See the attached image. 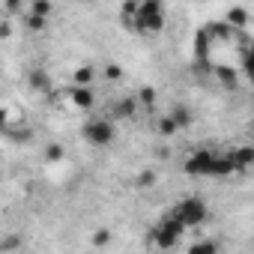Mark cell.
<instances>
[{
    "label": "cell",
    "instance_id": "5bb4252c",
    "mask_svg": "<svg viewBox=\"0 0 254 254\" xmlns=\"http://www.w3.org/2000/svg\"><path fill=\"white\" fill-rule=\"evenodd\" d=\"M24 21H27V30H30V33H42V30L48 27V18H45V15H36V12H27Z\"/></svg>",
    "mask_w": 254,
    "mask_h": 254
},
{
    "label": "cell",
    "instance_id": "603a6c76",
    "mask_svg": "<svg viewBox=\"0 0 254 254\" xmlns=\"http://www.w3.org/2000/svg\"><path fill=\"white\" fill-rule=\"evenodd\" d=\"M108 239H111V233H108V230H99V233L93 236V242H96V245H105Z\"/></svg>",
    "mask_w": 254,
    "mask_h": 254
},
{
    "label": "cell",
    "instance_id": "30bf717a",
    "mask_svg": "<svg viewBox=\"0 0 254 254\" xmlns=\"http://www.w3.org/2000/svg\"><path fill=\"white\" fill-rule=\"evenodd\" d=\"M224 21H227L230 27H236V30H242V27L248 24V12H245L242 6H230V9H227V15H224Z\"/></svg>",
    "mask_w": 254,
    "mask_h": 254
},
{
    "label": "cell",
    "instance_id": "6da1fadb",
    "mask_svg": "<svg viewBox=\"0 0 254 254\" xmlns=\"http://www.w3.org/2000/svg\"><path fill=\"white\" fill-rule=\"evenodd\" d=\"M138 33H159L165 27V6L162 0H138V9L132 15Z\"/></svg>",
    "mask_w": 254,
    "mask_h": 254
},
{
    "label": "cell",
    "instance_id": "ffe728a7",
    "mask_svg": "<svg viewBox=\"0 0 254 254\" xmlns=\"http://www.w3.org/2000/svg\"><path fill=\"white\" fill-rule=\"evenodd\" d=\"M105 75H108V81H120V78H123V69H120L117 63H108V66H105Z\"/></svg>",
    "mask_w": 254,
    "mask_h": 254
},
{
    "label": "cell",
    "instance_id": "8992f818",
    "mask_svg": "<svg viewBox=\"0 0 254 254\" xmlns=\"http://www.w3.org/2000/svg\"><path fill=\"white\" fill-rule=\"evenodd\" d=\"M69 99H72V105H75L78 111H90V108L96 105L93 87H84V84H72V87H69Z\"/></svg>",
    "mask_w": 254,
    "mask_h": 254
},
{
    "label": "cell",
    "instance_id": "44dd1931",
    "mask_svg": "<svg viewBox=\"0 0 254 254\" xmlns=\"http://www.w3.org/2000/svg\"><path fill=\"white\" fill-rule=\"evenodd\" d=\"M191 251H218V242H212V239H206V242H194Z\"/></svg>",
    "mask_w": 254,
    "mask_h": 254
},
{
    "label": "cell",
    "instance_id": "4fadbf2b",
    "mask_svg": "<svg viewBox=\"0 0 254 254\" xmlns=\"http://www.w3.org/2000/svg\"><path fill=\"white\" fill-rule=\"evenodd\" d=\"M180 132V123L174 120V114H165L162 120H159V135L162 138H171V135H177Z\"/></svg>",
    "mask_w": 254,
    "mask_h": 254
},
{
    "label": "cell",
    "instance_id": "7a4b0ae2",
    "mask_svg": "<svg viewBox=\"0 0 254 254\" xmlns=\"http://www.w3.org/2000/svg\"><path fill=\"white\" fill-rule=\"evenodd\" d=\"M81 135H84V141L93 144V147H108V144H114L117 129H114V120H108V117H90V120L84 123Z\"/></svg>",
    "mask_w": 254,
    "mask_h": 254
},
{
    "label": "cell",
    "instance_id": "d6986e66",
    "mask_svg": "<svg viewBox=\"0 0 254 254\" xmlns=\"http://www.w3.org/2000/svg\"><path fill=\"white\" fill-rule=\"evenodd\" d=\"M138 186H141V189H153V186H156V174H153V171L138 174Z\"/></svg>",
    "mask_w": 254,
    "mask_h": 254
},
{
    "label": "cell",
    "instance_id": "7c38bea8",
    "mask_svg": "<svg viewBox=\"0 0 254 254\" xmlns=\"http://www.w3.org/2000/svg\"><path fill=\"white\" fill-rule=\"evenodd\" d=\"M215 78L221 81L224 90H236V81H239V78H236L233 69H227V66H215Z\"/></svg>",
    "mask_w": 254,
    "mask_h": 254
},
{
    "label": "cell",
    "instance_id": "e0dca14e",
    "mask_svg": "<svg viewBox=\"0 0 254 254\" xmlns=\"http://www.w3.org/2000/svg\"><path fill=\"white\" fill-rule=\"evenodd\" d=\"M242 69H245V75H248V81L254 84V48H248V51L242 54Z\"/></svg>",
    "mask_w": 254,
    "mask_h": 254
},
{
    "label": "cell",
    "instance_id": "7402d4cb",
    "mask_svg": "<svg viewBox=\"0 0 254 254\" xmlns=\"http://www.w3.org/2000/svg\"><path fill=\"white\" fill-rule=\"evenodd\" d=\"M138 99H141V102H144V105H153V99H156V93H153V90H150V87H144V90H141V93H138Z\"/></svg>",
    "mask_w": 254,
    "mask_h": 254
},
{
    "label": "cell",
    "instance_id": "277c9868",
    "mask_svg": "<svg viewBox=\"0 0 254 254\" xmlns=\"http://www.w3.org/2000/svg\"><path fill=\"white\" fill-rule=\"evenodd\" d=\"M174 212L183 218L186 227H200V224L209 218V206H206L200 197H183V200L174 206Z\"/></svg>",
    "mask_w": 254,
    "mask_h": 254
},
{
    "label": "cell",
    "instance_id": "3957f363",
    "mask_svg": "<svg viewBox=\"0 0 254 254\" xmlns=\"http://www.w3.org/2000/svg\"><path fill=\"white\" fill-rule=\"evenodd\" d=\"M186 230H189V227H186L183 218L174 212V215H168V218L159 221V227L153 230V236H156V245H159V248H177V242H180V236H183Z\"/></svg>",
    "mask_w": 254,
    "mask_h": 254
},
{
    "label": "cell",
    "instance_id": "484cf974",
    "mask_svg": "<svg viewBox=\"0 0 254 254\" xmlns=\"http://www.w3.org/2000/svg\"><path fill=\"white\" fill-rule=\"evenodd\" d=\"M84 3H96V0H84Z\"/></svg>",
    "mask_w": 254,
    "mask_h": 254
},
{
    "label": "cell",
    "instance_id": "9c48e42d",
    "mask_svg": "<svg viewBox=\"0 0 254 254\" xmlns=\"http://www.w3.org/2000/svg\"><path fill=\"white\" fill-rule=\"evenodd\" d=\"M135 111H138V102L135 99H120V102H114L111 117L114 120H129V117H135Z\"/></svg>",
    "mask_w": 254,
    "mask_h": 254
},
{
    "label": "cell",
    "instance_id": "d4e9b609",
    "mask_svg": "<svg viewBox=\"0 0 254 254\" xmlns=\"http://www.w3.org/2000/svg\"><path fill=\"white\" fill-rule=\"evenodd\" d=\"M6 3H9V9H15V6H18V0H6Z\"/></svg>",
    "mask_w": 254,
    "mask_h": 254
},
{
    "label": "cell",
    "instance_id": "ac0fdd59",
    "mask_svg": "<svg viewBox=\"0 0 254 254\" xmlns=\"http://www.w3.org/2000/svg\"><path fill=\"white\" fill-rule=\"evenodd\" d=\"M45 159H48V162H60V159H63V147H60V144H48V147H45Z\"/></svg>",
    "mask_w": 254,
    "mask_h": 254
},
{
    "label": "cell",
    "instance_id": "9a60e30c",
    "mask_svg": "<svg viewBox=\"0 0 254 254\" xmlns=\"http://www.w3.org/2000/svg\"><path fill=\"white\" fill-rule=\"evenodd\" d=\"M171 114H174V120L180 123V129H189V126H191V111H189L186 105H177Z\"/></svg>",
    "mask_w": 254,
    "mask_h": 254
},
{
    "label": "cell",
    "instance_id": "4316f807",
    "mask_svg": "<svg viewBox=\"0 0 254 254\" xmlns=\"http://www.w3.org/2000/svg\"><path fill=\"white\" fill-rule=\"evenodd\" d=\"M251 135H254V126H251Z\"/></svg>",
    "mask_w": 254,
    "mask_h": 254
},
{
    "label": "cell",
    "instance_id": "cb8c5ba5",
    "mask_svg": "<svg viewBox=\"0 0 254 254\" xmlns=\"http://www.w3.org/2000/svg\"><path fill=\"white\" fill-rule=\"evenodd\" d=\"M0 36H3V39H9V36H12V24H9V21L0 24Z\"/></svg>",
    "mask_w": 254,
    "mask_h": 254
},
{
    "label": "cell",
    "instance_id": "ba28073f",
    "mask_svg": "<svg viewBox=\"0 0 254 254\" xmlns=\"http://www.w3.org/2000/svg\"><path fill=\"white\" fill-rule=\"evenodd\" d=\"M236 165V171H245V168H254V147H236L227 153Z\"/></svg>",
    "mask_w": 254,
    "mask_h": 254
},
{
    "label": "cell",
    "instance_id": "8fae6325",
    "mask_svg": "<svg viewBox=\"0 0 254 254\" xmlns=\"http://www.w3.org/2000/svg\"><path fill=\"white\" fill-rule=\"evenodd\" d=\"M93 78H96V66L84 63V66H78V69H75L72 84H84V87H90V84H93Z\"/></svg>",
    "mask_w": 254,
    "mask_h": 254
},
{
    "label": "cell",
    "instance_id": "5b68a950",
    "mask_svg": "<svg viewBox=\"0 0 254 254\" xmlns=\"http://www.w3.org/2000/svg\"><path fill=\"white\" fill-rule=\"evenodd\" d=\"M215 153H209V150H197V153H191L189 159H186V165H183V171L186 174H191V177H212V171H215Z\"/></svg>",
    "mask_w": 254,
    "mask_h": 254
},
{
    "label": "cell",
    "instance_id": "52a82bcc",
    "mask_svg": "<svg viewBox=\"0 0 254 254\" xmlns=\"http://www.w3.org/2000/svg\"><path fill=\"white\" fill-rule=\"evenodd\" d=\"M27 84H30V90H36V93H48V90H51V75H48V69H42V66L30 69Z\"/></svg>",
    "mask_w": 254,
    "mask_h": 254
},
{
    "label": "cell",
    "instance_id": "2e32d148",
    "mask_svg": "<svg viewBox=\"0 0 254 254\" xmlns=\"http://www.w3.org/2000/svg\"><path fill=\"white\" fill-rule=\"evenodd\" d=\"M30 12L51 18V12H54V3H51V0H33V3H30Z\"/></svg>",
    "mask_w": 254,
    "mask_h": 254
}]
</instances>
